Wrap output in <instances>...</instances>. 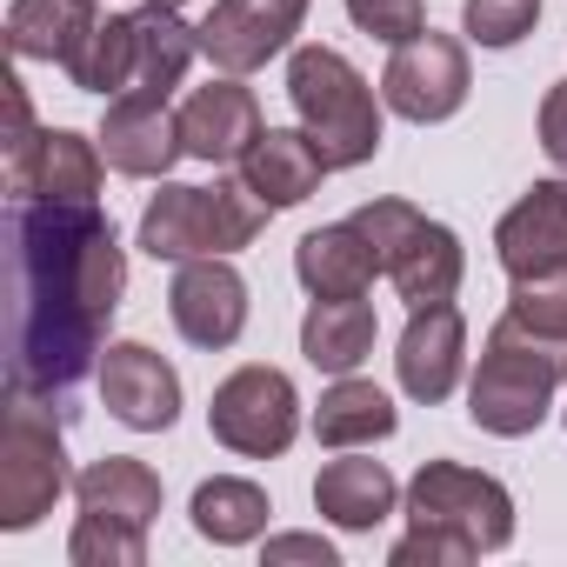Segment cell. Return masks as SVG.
<instances>
[{
	"instance_id": "obj_1",
	"label": "cell",
	"mask_w": 567,
	"mask_h": 567,
	"mask_svg": "<svg viewBox=\"0 0 567 567\" xmlns=\"http://www.w3.org/2000/svg\"><path fill=\"white\" fill-rule=\"evenodd\" d=\"M127 295V254L101 200L8 207V394L81 414L74 388L101 374L107 328Z\"/></svg>"
},
{
	"instance_id": "obj_2",
	"label": "cell",
	"mask_w": 567,
	"mask_h": 567,
	"mask_svg": "<svg viewBox=\"0 0 567 567\" xmlns=\"http://www.w3.org/2000/svg\"><path fill=\"white\" fill-rule=\"evenodd\" d=\"M288 101L308 127V141L328 154L334 174L348 167H368L381 154V94L368 87V74L341 54V48H295L288 61Z\"/></svg>"
},
{
	"instance_id": "obj_3",
	"label": "cell",
	"mask_w": 567,
	"mask_h": 567,
	"mask_svg": "<svg viewBox=\"0 0 567 567\" xmlns=\"http://www.w3.org/2000/svg\"><path fill=\"white\" fill-rule=\"evenodd\" d=\"M274 220V207L234 174L214 187H187L167 181L147 207H141V254L154 260H200V254H240L260 240V227Z\"/></svg>"
},
{
	"instance_id": "obj_4",
	"label": "cell",
	"mask_w": 567,
	"mask_h": 567,
	"mask_svg": "<svg viewBox=\"0 0 567 567\" xmlns=\"http://www.w3.org/2000/svg\"><path fill=\"white\" fill-rule=\"evenodd\" d=\"M560 381H567V348H547L501 315L487 334V354L467 381V421L494 441H520L547 421Z\"/></svg>"
},
{
	"instance_id": "obj_5",
	"label": "cell",
	"mask_w": 567,
	"mask_h": 567,
	"mask_svg": "<svg viewBox=\"0 0 567 567\" xmlns=\"http://www.w3.org/2000/svg\"><path fill=\"white\" fill-rule=\"evenodd\" d=\"M61 427H68V414H54L48 401L8 394V421H0V527L8 534H28L74 487Z\"/></svg>"
},
{
	"instance_id": "obj_6",
	"label": "cell",
	"mask_w": 567,
	"mask_h": 567,
	"mask_svg": "<svg viewBox=\"0 0 567 567\" xmlns=\"http://www.w3.org/2000/svg\"><path fill=\"white\" fill-rule=\"evenodd\" d=\"M408 520L414 527H441L454 540H467L474 554H501L514 540V494L461 461H421V474L408 481Z\"/></svg>"
},
{
	"instance_id": "obj_7",
	"label": "cell",
	"mask_w": 567,
	"mask_h": 567,
	"mask_svg": "<svg viewBox=\"0 0 567 567\" xmlns=\"http://www.w3.org/2000/svg\"><path fill=\"white\" fill-rule=\"evenodd\" d=\"M207 427H214V441H220L227 454H240V461H274V454H288L295 434H301V394H295V381L280 374V368L247 361V368H234V374L214 388Z\"/></svg>"
},
{
	"instance_id": "obj_8",
	"label": "cell",
	"mask_w": 567,
	"mask_h": 567,
	"mask_svg": "<svg viewBox=\"0 0 567 567\" xmlns=\"http://www.w3.org/2000/svg\"><path fill=\"white\" fill-rule=\"evenodd\" d=\"M467 87H474V68H467V41L441 34V28H421L414 41L394 48V61L381 68V101L388 114L414 121V127H441L467 107Z\"/></svg>"
},
{
	"instance_id": "obj_9",
	"label": "cell",
	"mask_w": 567,
	"mask_h": 567,
	"mask_svg": "<svg viewBox=\"0 0 567 567\" xmlns=\"http://www.w3.org/2000/svg\"><path fill=\"white\" fill-rule=\"evenodd\" d=\"M315 0H214L200 21V54L214 61V74H260L267 61H280L295 48L301 21Z\"/></svg>"
},
{
	"instance_id": "obj_10",
	"label": "cell",
	"mask_w": 567,
	"mask_h": 567,
	"mask_svg": "<svg viewBox=\"0 0 567 567\" xmlns=\"http://www.w3.org/2000/svg\"><path fill=\"white\" fill-rule=\"evenodd\" d=\"M167 315L181 328L187 348H234L247 334V280L227 254H200V260H181L174 267V288H167Z\"/></svg>"
},
{
	"instance_id": "obj_11",
	"label": "cell",
	"mask_w": 567,
	"mask_h": 567,
	"mask_svg": "<svg viewBox=\"0 0 567 567\" xmlns=\"http://www.w3.org/2000/svg\"><path fill=\"white\" fill-rule=\"evenodd\" d=\"M107 154L74 127H34L8 147V194L14 200H101Z\"/></svg>"
},
{
	"instance_id": "obj_12",
	"label": "cell",
	"mask_w": 567,
	"mask_h": 567,
	"mask_svg": "<svg viewBox=\"0 0 567 567\" xmlns=\"http://www.w3.org/2000/svg\"><path fill=\"white\" fill-rule=\"evenodd\" d=\"M394 374H401V394L421 401V408H441L461 374H467V321L454 301H434V308H408V328H401V348H394Z\"/></svg>"
},
{
	"instance_id": "obj_13",
	"label": "cell",
	"mask_w": 567,
	"mask_h": 567,
	"mask_svg": "<svg viewBox=\"0 0 567 567\" xmlns=\"http://www.w3.org/2000/svg\"><path fill=\"white\" fill-rule=\"evenodd\" d=\"M94 381H101L107 414L121 427H134V434H167L181 421V374L147 341H107Z\"/></svg>"
},
{
	"instance_id": "obj_14",
	"label": "cell",
	"mask_w": 567,
	"mask_h": 567,
	"mask_svg": "<svg viewBox=\"0 0 567 567\" xmlns=\"http://www.w3.org/2000/svg\"><path fill=\"white\" fill-rule=\"evenodd\" d=\"M101 154L114 174L127 181H167L174 161L187 154L181 141V114L161 101V94H114L107 101V121H101Z\"/></svg>"
},
{
	"instance_id": "obj_15",
	"label": "cell",
	"mask_w": 567,
	"mask_h": 567,
	"mask_svg": "<svg viewBox=\"0 0 567 567\" xmlns=\"http://www.w3.org/2000/svg\"><path fill=\"white\" fill-rule=\"evenodd\" d=\"M260 134H267L260 101H254V87H240V74H220V81H207L181 101V141L207 167H240Z\"/></svg>"
},
{
	"instance_id": "obj_16",
	"label": "cell",
	"mask_w": 567,
	"mask_h": 567,
	"mask_svg": "<svg viewBox=\"0 0 567 567\" xmlns=\"http://www.w3.org/2000/svg\"><path fill=\"white\" fill-rule=\"evenodd\" d=\"M494 260L507 267V280L520 274H547L567 260V174L534 181L494 227Z\"/></svg>"
},
{
	"instance_id": "obj_17",
	"label": "cell",
	"mask_w": 567,
	"mask_h": 567,
	"mask_svg": "<svg viewBox=\"0 0 567 567\" xmlns=\"http://www.w3.org/2000/svg\"><path fill=\"white\" fill-rule=\"evenodd\" d=\"M328 174H334V167H328V154L308 141V127H267V134L247 147V161H240V181H247L274 214L315 200Z\"/></svg>"
},
{
	"instance_id": "obj_18",
	"label": "cell",
	"mask_w": 567,
	"mask_h": 567,
	"mask_svg": "<svg viewBox=\"0 0 567 567\" xmlns=\"http://www.w3.org/2000/svg\"><path fill=\"white\" fill-rule=\"evenodd\" d=\"M295 274H301V288H308L315 301H341V295H368L388 267H381L374 240H368L354 220H328V227L301 234Z\"/></svg>"
},
{
	"instance_id": "obj_19",
	"label": "cell",
	"mask_w": 567,
	"mask_h": 567,
	"mask_svg": "<svg viewBox=\"0 0 567 567\" xmlns=\"http://www.w3.org/2000/svg\"><path fill=\"white\" fill-rule=\"evenodd\" d=\"M401 501V481L381 461H361L354 447H341V461H328L315 474V507L321 520H334L341 534H374Z\"/></svg>"
},
{
	"instance_id": "obj_20",
	"label": "cell",
	"mask_w": 567,
	"mask_h": 567,
	"mask_svg": "<svg viewBox=\"0 0 567 567\" xmlns=\"http://www.w3.org/2000/svg\"><path fill=\"white\" fill-rule=\"evenodd\" d=\"M388 280L401 288L408 308L454 301V295H461V280H467V247H461V234H454L447 220H427V214H421V227L394 247Z\"/></svg>"
},
{
	"instance_id": "obj_21",
	"label": "cell",
	"mask_w": 567,
	"mask_h": 567,
	"mask_svg": "<svg viewBox=\"0 0 567 567\" xmlns=\"http://www.w3.org/2000/svg\"><path fill=\"white\" fill-rule=\"evenodd\" d=\"M200 54V28L181 21V8H161V0H141L134 8V94H174L187 81Z\"/></svg>"
},
{
	"instance_id": "obj_22",
	"label": "cell",
	"mask_w": 567,
	"mask_h": 567,
	"mask_svg": "<svg viewBox=\"0 0 567 567\" xmlns=\"http://www.w3.org/2000/svg\"><path fill=\"white\" fill-rule=\"evenodd\" d=\"M74 501L81 514H107V520H127V527H154L161 514V474L134 454H101L74 474Z\"/></svg>"
},
{
	"instance_id": "obj_23",
	"label": "cell",
	"mask_w": 567,
	"mask_h": 567,
	"mask_svg": "<svg viewBox=\"0 0 567 567\" xmlns=\"http://www.w3.org/2000/svg\"><path fill=\"white\" fill-rule=\"evenodd\" d=\"M374 334H381V321H374V308H368L361 295L315 301L308 321H301V354H308V368H321V374H354V368L374 354Z\"/></svg>"
},
{
	"instance_id": "obj_24",
	"label": "cell",
	"mask_w": 567,
	"mask_h": 567,
	"mask_svg": "<svg viewBox=\"0 0 567 567\" xmlns=\"http://www.w3.org/2000/svg\"><path fill=\"white\" fill-rule=\"evenodd\" d=\"M101 0H14L8 8V48H14V61H61L68 68V54L94 34V14Z\"/></svg>"
},
{
	"instance_id": "obj_25",
	"label": "cell",
	"mask_w": 567,
	"mask_h": 567,
	"mask_svg": "<svg viewBox=\"0 0 567 567\" xmlns=\"http://www.w3.org/2000/svg\"><path fill=\"white\" fill-rule=\"evenodd\" d=\"M401 427V414H394V401L374 388V381H354V374H334V388L321 394V408H315V441L321 447H374V441H388Z\"/></svg>"
},
{
	"instance_id": "obj_26",
	"label": "cell",
	"mask_w": 567,
	"mask_h": 567,
	"mask_svg": "<svg viewBox=\"0 0 567 567\" xmlns=\"http://www.w3.org/2000/svg\"><path fill=\"white\" fill-rule=\"evenodd\" d=\"M187 514H194V534H200V540H214V547H247V540L267 534L274 501H267V487H254V481H240V474H214V481L194 487Z\"/></svg>"
},
{
	"instance_id": "obj_27",
	"label": "cell",
	"mask_w": 567,
	"mask_h": 567,
	"mask_svg": "<svg viewBox=\"0 0 567 567\" xmlns=\"http://www.w3.org/2000/svg\"><path fill=\"white\" fill-rule=\"evenodd\" d=\"M68 81L81 94H134V14H101L94 34L68 54Z\"/></svg>"
},
{
	"instance_id": "obj_28",
	"label": "cell",
	"mask_w": 567,
	"mask_h": 567,
	"mask_svg": "<svg viewBox=\"0 0 567 567\" xmlns=\"http://www.w3.org/2000/svg\"><path fill=\"white\" fill-rule=\"evenodd\" d=\"M507 321L547 348H567V260L547 274H520L507 288Z\"/></svg>"
},
{
	"instance_id": "obj_29",
	"label": "cell",
	"mask_w": 567,
	"mask_h": 567,
	"mask_svg": "<svg viewBox=\"0 0 567 567\" xmlns=\"http://www.w3.org/2000/svg\"><path fill=\"white\" fill-rule=\"evenodd\" d=\"M68 560L74 567H147V527L107 520V514H81L68 534Z\"/></svg>"
},
{
	"instance_id": "obj_30",
	"label": "cell",
	"mask_w": 567,
	"mask_h": 567,
	"mask_svg": "<svg viewBox=\"0 0 567 567\" xmlns=\"http://www.w3.org/2000/svg\"><path fill=\"white\" fill-rule=\"evenodd\" d=\"M540 21V0H461V34L474 48H514Z\"/></svg>"
},
{
	"instance_id": "obj_31",
	"label": "cell",
	"mask_w": 567,
	"mask_h": 567,
	"mask_svg": "<svg viewBox=\"0 0 567 567\" xmlns=\"http://www.w3.org/2000/svg\"><path fill=\"white\" fill-rule=\"evenodd\" d=\"M341 8H348V21L361 34H374L388 48H401V41H414L427 28V0H341Z\"/></svg>"
},
{
	"instance_id": "obj_32",
	"label": "cell",
	"mask_w": 567,
	"mask_h": 567,
	"mask_svg": "<svg viewBox=\"0 0 567 567\" xmlns=\"http://www.w3.org/2000/svg\"><path fill=\"white\" fill-rule=\"evenodd\" d=\"M348 220H354V227H361V234L374 240V254H381V267H388V260H394V247H401V240H408V234L421 227V207H414V200H394V194H388V200H361V207H354Z\"/></svg>"
},
{
	"instance_id": "obj_33",
	"label": "cell",
	"mask_w": 567,
	"mask_h": 567,
	"mask_svg": "<svg viewBox=\"0 0 567 567\" xmlns=\"http://www.w3.org/2000/svg\"><path fill=\"white\" fill-rule=\"evenodd\" d=\"M467 560H474V547L441 527H408L394 540V567H467Z\"/></svg>"
},
{
	"instance_id": "obj_34",
	"label": "cell",
	"mask_w": 567,
	"mask_h": 567,
	"mask_svg": "<svg viewBox=\"0 0 567 567\" xmlns=\"http://www.w3.org/2000/svg\"><path fill=\"white\" fill-rule=\"evenodd\" d=\"M534 127H540V147H547V161L567 174V81H554V87L540 94V114H534Z\"/></svg>"
},
{
	"instance_id": "obj_35",
	"label": "cell",
	"mask_w": 567,
	"mask_h": 567,
	"mask_svg": "<svg viewBox=\"0 0 567 567\" xmlns=\"http://www.w3.org/2000/svg\"><path fill=\"white\" fill-rule=\"evenodd\" d=\"M280 560H315V567H334V547H328L321 534H274V540H267V567H280Z\"/></svg>"
},
{
	"instance_id": "obj_36",
	"label": "cell",
	"mask_w": 567,
	"mask_h": 567,
	"mask_svg": "<svg viewBox=\"0 0 567 567\" xmlns=\"http://www.w3.org/2000/svg\"><path fill=\"white\" fill-rule=\"evenodd\" d=\"M161 8H187V0H161Z\"/></svg>"
},
{
	"instance_id": "obj_37",
	"label": "cell",
	"mask_w": 567,
	"mask_h": 567,
	"mask_svg": "<svg viewBox=\"0 0 567 567\" xmlns=\"http://www.w3.org/2000/svg\"><path fill=\"white\" fill-rule=\"evenodd\" d=\"M560 421H567V414H560Z\"/></svg>"
}]
</instances>
